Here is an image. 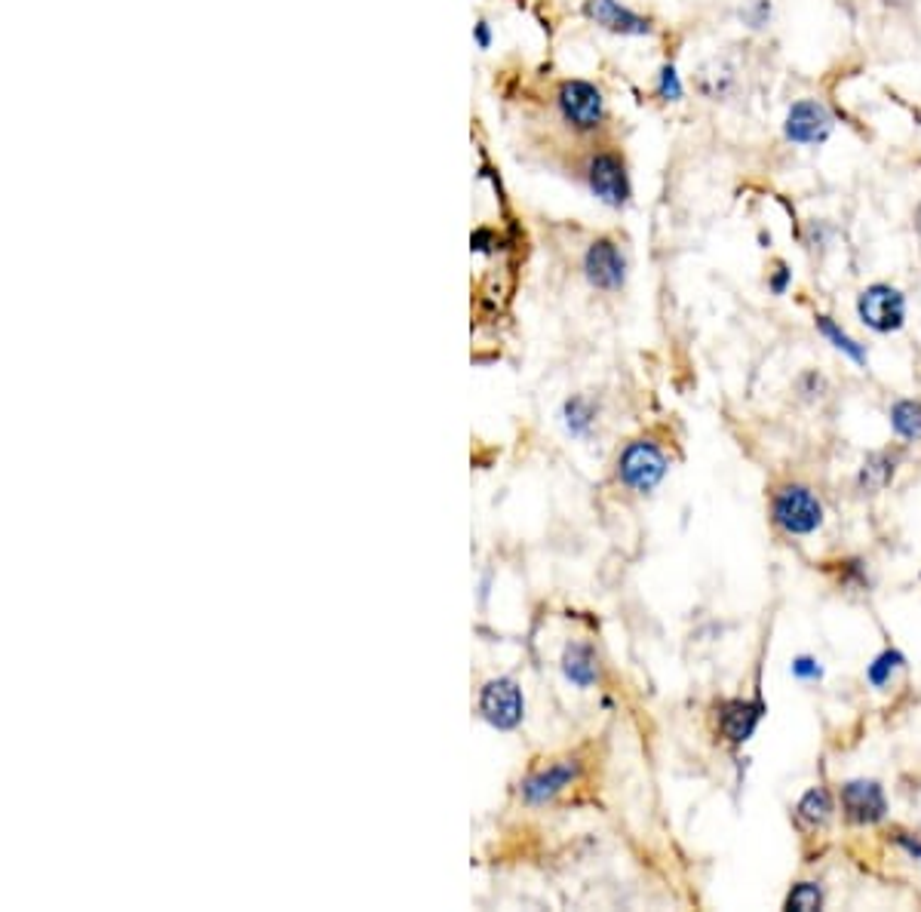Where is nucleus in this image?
<instances>
[{
	"label": "nucleus",
	"mask_w": 921,
	"mask_h": 912,
	"mask_svg": "<svg viewBox=\"0 0 921 912\" xmlns=\"http://www.w3.org/2000/svg\"><path fill=\"white\" fill-rule=\"evenodd\" d=\"M556 111L568 130L575 133H597L605 126L609 108H605V96L597 84L580 81V77H568L556 87Z\"/></svg>",
	"instance_id": "1"
},
{
	"label": "nucleus",
	"mask_w": 921,
	"mask_h": 912,
	"mask_svg": "<svg viewBox=\"0 0 921 912\" xmlns=\"http://www.w3.org/2000/svg\"><path fill=\"white\" fill-rule=\"evenodd\" d=\"M477 713L495 731H516L526 719V694L513 676H492L482 682L477 698Z\"/></svg>",
	"instance_id": "2"
},
{
	"label": "nucleus",
	"mask_w": 921,
	"mask_h": 912,
	"mask_svg": "<svg viewBox=\"0 0 921 912\" xmlns=\"http://www.w3.org/2000/svg\"><path fill=\"white\" fill-rule=\"evenodd\" d=\"M666 455L664 448L651 440H633L624 446V452L617 455V465H614V473H617V482L624 489H630L636 495H649L654 492L661 480L666 477Z\"/></svg>",
	"instance_id": "3"
},
{
	"label": "nucleus",
	"mask_w": 921,
	"mask_h": 912,
	"mask_svg": "<svg viewBox=\"0 0 921 912\" xmlns=\"http://www.w3.org/2000/svg\"><path fill=\"white\" fill-rule=\"evenodd\" d=\"M584 182L602 207L624 209L633 197L627 163L617 151H593L584 163Z\"/></svg>",
	"instance_id": "4"
},
{
	"label": "nucleus",
	"mask_w": 921,
	"mask_h": 912,
	"mask_svg": "<svg viewBox=\"0 0 921 912\" xmlns=\"http://www.w3.org/2000/svg\"><path fill=\"white\" fill-rule=\"evenodd\" d=\"M771 519L786 534H811L823 526V504L808 485H781L771 498Z\"/></svg>",
	"instance_id": "5"
},
{
	"label": "nucleus",
	"mask_w": 921,
	"mask_h": 912,
	"mask_svg": "<svg viewBox=\"0 0 921 912\" xmlns=\"http://www.w3.org/2000/svg\"><path fill=\"white\" fill-rule=\"evenodd\" d=\"M836 130V118L820 99H799L786 108L784 138L799 148H818Z\"/></svg>",
	"instance_id": "6"
},
{
	"label": "nucleus",
	"mask_w": 921,
	"mask_h": 912,
	"mask_svg": "<svg viewBox=\"0 0 921 912\" xmlns=\"http://www.w3.org/2000/svg\"><path fill=\"white\" fill-rule=\"evenodd\" d=\"M580 777V762L578 759H556V762H550V765H541V768H535V772H529V775L519 780V787H516V792H519V799H523V805H529V809H541V805H550V802H556L560 796H563L575 780Z\"/></svg>",
	"instance_id": "7"
},
{
	"label": "nucleus",
	"mask_w": 921,
	"mask_h": 912,
	"mask_svg": "<svg viewBox=\"0 0 921 912\" xmlns=\"http://www.w3.org/2000/svg\"><path fill=\"white\" fill-rule=\"evenodd\" d=\"M857 317L879 335L897 332L906 323V295L897 286L872 283L857 295Z\"/></svg>",
	"instance_id": "8"
},
{
	"label": "nucleus",
	"mask_w": 921,
	"mask_h": 912,
	"mask_svg": "<svg viewBox=\"0 0 921 912\" xmlns=\"http://www.w3.org/2000/svg\"><path fill=\"white\" fill-rule=\"evenodd\" d=\"M584 276L599 293H617L627 283V256L612 237H597L584 252Z\"/></svg>",
	"instance_id": "9"
},
{
	"label": "nucleus",
	"mask_w": 921,
	"mask_h": 912,
	"mask_svg": "<svg viewBox=\"0 0 921 912\" xmlns=\"http://www.w3.org/2000/svg\"><path fill=\"white\" fill-rule=\"evenodd\" d=\"M584 16L597 28L617 37H649L654 32L651 19L639 16L621 0H584Z\"/></svg>",
	"instance_id": "10"
},
{
	"label": "nucleus",
	"mask_w": 921,
	"mask_h": 912,
	"mask_svg": "<svg viewBox=\"0 0 921 912\" xmlns=\"http://www.w3.org/2000/svg\"><path fill=\"white\" fill-rule=\"evenodd\" d=\"M838 799H842V811L851 824H879L887 814L885 790L875 780H848L838 792Z\"/></svg>",
	"instance_id": "11"
},
{
	"label": "nucleus",
	"mask_w": 921,
	"mask_h": 912,
	"mask_svg": "<svg viewBox=\"0 0 921 912\" xmlns=\"http://www.w3.org/2000/svg\"><path fill=\"white\" fill-rule=\"evenodd\" d=\"M716 713L719 735L728 740V743H747V740L756 735L765 706L759 704V701H740V698H734V701L719 704Z\"/></svg>",
	"instance_id": "12"
},
{
	"label": "nucleus",
	"mask_w": 921,
	"mask_h": 912,
	"mask_svg": "<svg viewBox=\"0 0 921 912\" xmlns=\"http://www.w3.org/2000/svg\"><path fill=\"white\" fill-rule=\"evenodd\" d=\"M563 676L575 689H593L599 682V657L587 642H568L563 652Z\"/></svg>",
	"instance_id": "13"
},
{
	"label": "nucleus",
	"mask_w": 921,
	"mask_h": 912,
	"mask_svg": "<svg viewBox=\"0 0 921 912\" xmlns=\"http://www.w3.org/2000/svg\"><path fill=\"white\" fill-rule=\"evenodd\" d=\"M796 814H799V821H802L805 826H823L830 817H833V796L823 790V787H818V790H808L802 796V802H799Z\"/></svg>",
	"instance_id": "14"
},
{
	"label": "nucleus",
	"mask_w": 921,
	"mask_h": 912,
	"mask_svg": "<svg viewBox=\"0 0 921 912\" xmlns=\"http://www.w3.org/2000/svg\"><path fill=\"white\" fill-rule=\"evenodd\" d=\"M814 323H818V332L826 338V342H833V347L836 350H842V354H848L854 362H867V350H863V345H857L851 335L845 332V329L838 326L833 317H814Z\"/></svg>",
	"instance_id": "15"
},
{
	"label": "nucleus",
	"mask_w": 921,
	"mask_h": 912,
	"mask_svg": "<svg viewBox=\"0 0 921 912\" xmlns=\"http://www.w3.org/2000/svg\"><path fill=\"white\" fill-rule=\"evenodd\" d=\"M593 418H597V409L587 396H572L563 406V424L572 436H587L593 428Z\"/></svg>",
	"instance_id": "16"
},
{
	"label": "nucleus",
	"mask_w": 921,
	"mask_h": 912,
	"mask_svg": "<svg viewBox=\"0 0 921 912\" xmlns=\"http://www.w3.org/2000/svg\"><path fill=\"white\" fill-rule=\"evenodd\" d=\"M891 428L904 440H921V399H900L891 409Z\"/></svg>",
	"instance_id": "17"
},
{
	"label": "nucleus",
	"mask_w": 921,
	"mask_h": 912,
	"mask_svg": "<svg viewBox=\"0 0 921 912\" xmlns=\"http://www.w3.org/2000/svg\"><path fill=\"white\" fill-rule=\"evenodd\" d=\"M891 480H894V461L887 455H870L860 470V485L875 492V489H885Z\"/></svg>",
	"instance_id": "18"
},
{
	"label": "nucleus",
	"mask_w": 921,
	"mask_h": 912,
	"mask_svg": "<svg viewBox=\"0 0 921 912\" xmlns=\"http://www.w3.org/2000/svg\"><path fill=\"white\" fill-rule=\"evenodd\" d=\"M654 93H658V99H661V102H683L685 84L673 62H664V65L658 69V77H654Z\"/></svg>",
	"instance_id": "19"
},
{
	"label": "nucleus",
	"mask_w": 921,
	"mask_h": 912,
	"mask_svg": "<svg viewBox=\"0 0 921 912\" xmlns=\"http://www.w3.org/2000/svg\"><path fill=\"white\" fill-rule=\"evenodd\" d=\"M904 654L900 652H882L875 661L870 664V670H867V679H870L875 689H885L887 682H891V676L904 667Z\"/></svg>",
	"instance_id": "20"
},
{
	"label": "nucleus",
	"mask_w": 921,
	"mask_h": 912,
	"mask_svg": "<svg viewBox=\"0 0 921 912\" xmlns=\"http://www.w3.org/2000/svg\"><path fill=\"white\" fill-rule=\"evenodd\" d=\"M823 907V891H820L818 882H802L796 885L789 897H786V910H799V912H811Z\"/></svg>",
	"instance_id": "21"
},
{
	"label": "nucleus",
	"mask_w": 921,
	"mask_h": 912,
	"mask_svg": "<svg viewBox=\"0 0 921 912\" xmlns=\"http://www.w3.org/2000/svg\"><path fill=\"white\" fill-rule=\"evenodd\" d=\"M771 16H774V3L771 0H747L740 7V22L750 32H765L768 25H771Z\"/></svg>",
	"instance_id": "22"
},
{
	"label": "nucleus",
	"mask_w": 921,
	"mask_h": 912,
	"mask_svg": "<svg viewBox=\"0 0 921 912\" xmlns=\"http://www.w3.org/2000/svg\"><path fill=\"white\" fill-rule=\"evenodd\" d=\"M789 283H793V271L786 268L784 261H777V264H774V271L768 274V289H771L774 295H786Z\"/></svg>",
	"instance_id": "23"
},
{
	"label": "nucleus",
	"mask_w": 921,
	"mask_h": 912,
	"mask_svg": "<svg viewBox=\"0 0 921 912\" xmlns=\"http://www.w3.org/2000/svg\"><path fill=\"white\" fill-rule=\"evenodd\" d=\"M793 673H796L799 679H818L820 667L811 657H799V661H793Z\"/></svg>",
	"instance_id": "24"
},
{
	"label": "nucleus",
	"mask_w": 921,
	"mask_h": 912,
	"mask_svg": "<svg viewBox=\"0 0 921 912\" xmlns=\"http://www.w3.org/2000/svg\"><path fill=\"white\" fill-rule=\"evenodd\" d=\"M474 40H477L479 50H489V47H492V28H489V22H477V25H474Z\"/></svg>",
	"instance_id": "25"
},
{
	"label": "nucleus",
	"mask_w": 921,
	"mask_h": 912,
	"mask_svg": "<svg viewBox=\"0 0 921 912\" xmlns=\"http://www.w3.org/2000/svg\"><path fill=\"white\" fill-rule=\"evenodd\" d=\"M897 845H900V848H906V854H909V858L921 861V842H919V839H912V836L900 833V836H897Z\"/></svg>",
	"instance_id": "26"
},
{
	"label": "nucleus",
	"mask_w": 921,
	"mask_h": 912,
	"mask_svg": "<svg viewBox=\"0 0 921 912\" xmlns=\"http://www.w3.org/2000/svg\"><path fill=\"white\" fill-rule=\"evenodd\" d=\"M882 3H885V7H894V10H900V7H906L909 0H882Z\"/></svg>",
	"instance_id": "27"
}]
</instances>
